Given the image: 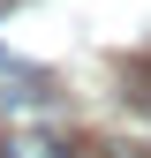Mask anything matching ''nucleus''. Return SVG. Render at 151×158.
<instances>
[{
	"mask_svg": "<svg viewBox=\"0 0 151 158\" xmlns=\"http://www.w3.org/2000/svg\"><path fill=\"white\" fill-rule=\"evenodd\" d=\"M0 158H76V135L45 128V121H15V128H0Z\"/></svg>",
	"mask_w": 151,
	"mask_h": 158,
	"instance_id": "nucleus-1",
	"label": "nucleus"
}]
</instances>
